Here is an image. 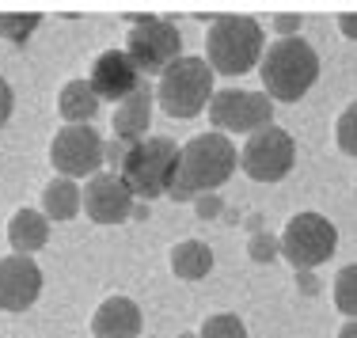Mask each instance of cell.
<instances>
[{"label": "cell", "instance_id": "6da1fadb", "mask_svg": "<svg viewBox=\"0 0 357 338\" xmlns=\"http://www.w3.org/2000/svg\"><path fill=\"white\" fill-rule=\"evenodd\" d=\"M236 164H240V152L236 145L225 137V133H198L194 141H186L183 152H178V171H175V183L167 190V198L175 201H186L194 194H206V190H217L232 179Z\"/></svg>", "mask_w": 357, "mask_h": 338}, {"label": "cell", "instance_id": "7a4b0ae2", "mask_svg": "<svg viewBox=\"0 0 357 338\" xmlns=\"http://www.w3.org/2000/svg\"><path fill=\"white\" fill-rule=\"evenodd\" d=\"M259 76H262V88H266L270 99L296 103V99L316 84L319 54L301 35H296V38H278V42H270L266 54H262Z\"/></svg>", "mask_w": 357, "mask_h": 338}, {"label": "cell", "instance_id": "3957f363", "mask_svg": "<svg viewBox=\"0 0 357 338\" xmlns=\"http://www.w3.org/2000/svg\"><path fill=\"white\" fill-rule=\"evenodd\" d=\"M266 54L262 42V23L251 15H217L209 23V38H206V61L209 69L220 76H243Z\"/></svg>", "mask_w": 357, "mask_h": 338}, {"label": "cell", "instance_id": "277c9868", "mask_svg": "<svg viewBox=\"0 0 357 338\" xmlns=\"http://www.w3.org/2000/svg\"><path fill=\"white\" fill-rule=\"evenodd\" d=\"M178 152L183 148L167 137H144L137 145H130L118 175H122L126 187L133 190V198L152 201V198L172 190L175 171H178Z\"/></svg>", "mask_w": 357, "mask_h": 338}, {"label": "cell", "instance_id": "5b68a950", "mask_svg": "<svg viewBox=\"0 0 357 338\" xmlns=\"http://www.w3.org/2000/svg\"><path fill=\"white\" fill-rule=\"evenodd\" d=\"M156 99L164 107V114L172 118H194L209 107L213 99V69L206 57H178L175 65H167L160 76Z\"/></svg>", "mask_w": 357, "mask_h": 338}, {"label": "cell", "instance_id": "8992f818", "mask_svg": "<svg viewBox=\"0 0 357 338\" xmlns=\"http://www.w3.org/2000/svg\"><path fill=\"white\" fill-rule=\"evenodd\" d=\"M126 54L137 65V72L144 76H164L167 65H175L183 57V38L172 20H160V15H141L133 20L130 38H126Z\"/></svg>", "mask_w": 357, "mask_h": 338}, {"label": "cell", "instance_id": "52a82bcc", "mask_svg": "<svg viewBox=\"0 0 357 338\" xmlns=\"http://www.w3.org/2000/svg\"><path fill=\"white\" fill-rule=\"evenodd\" d=\"M209 122L217 133H259L274 125V99L266 91H240V88H220L209 99Z\"/></svg>", "mask_w": 357, "mask_h": 338}, {"label": "cell", "instance_id": "ba28073f", "mask_svg": "<svg viewBox=\"0 0 357 338\" xmlns=\"http://www.w3.org/2000/svg\"><path fill=\"white\" fill-rule=\"evenodd\" d=\"M282 255L296 270H316L323 266L338 247V228L323 213H296L282 232Z\"/></svg>", "mask_w": 357, "mask_h": 338}, {"label": "cell", "instance_id": "9c48e42d", "mask_svg": "<svg viewBox=\"0 0 357 338\" xmlns=\"http://www.w3.org/2000/svg\"><path fill=\"white\" fill-rule=\"evenodd\" d=\"M103 148L107 141L91 125H65L50 141V164L54 171H61V179H91L103 167Z\"/></svg>", "mask_w": 357, "mask_h": 338}, {"label": "cell", "instance_id": "30bf717a", "mask_svg": "<svg viewBox=\"0 0 357 338\" xmlns=\"http://www.w3.org/2000/svg\"><path fill=\"white\" fill-rule=\"evenodd\" d=\"M296 164V145L285 130L266 125V130L251 133L248 145L240 148V167L255 183H282Z\"/></svg>", "mask_w": 357, "mask_h": 338}, {"label": "cell", "instance_id": "8fae6325", "mask_svg": "<svg viewBox=\"0 0 357 338\" xmlns=\"http://www.w3.org/2000/svg\"><path fill=\"white\" fill-rule=\"evenodd\" d=\"M84 213L96 224H118L133 213V190L126 187L122 175L114 171H99L88 179L84 187Z\"/></svg>", "mask_w": 357, "mask_h": 338}, {"label": "cell", "instance_id": "7c38bea8", "mask_svg": "<svg viewBox=\"0 0 357 338\" xmlns=\"http://www.w3.org/2000/svg\"><path fill=\"white\" fill-rule=\"evenodd\" d=\"M88 84H91V91L99 95V103H103V99L126 103V99H130L144 80H141L137 65L130 61V54H126V49H103V54L91 61Z\"/></svg>", "mask_w": 357, "mask_h": 338}, {"label": "cell", "instance_id": "4fadbf2b", "mask_svg": "<svg viewBox=\"0 0 357 338\" xmlns=\"http://www.w3.org/2000/svg\"><path fill=\"white\" fill-rule=\"evenodd\" d=\"M42 293V270L27 255L0 259V312H27Z\"/></svg>", "mask_w": 357, "mask_h": 338}, {"label": "cell", "instance_id": "5bb4252c", "mask_svg": "<svg viewBox=\"0 0 357 338\" xmlns=\"http://www.w3.org/2000/svg\"><path fill=\"white\" fill-rule=\"evenodd\" d=\"M141 308L130 297H107L91 316L96 338H141Z\"/></svg>", "mask_w": 357, "mask_h": 338}, {"label": "cell", "instance_id": "9a60e30c", "mask_svg": "<svg viewBox=\"0 0 357 338\" xmlns=\"http://www.w3.org/2000/svg\"><path fill=\"white\" fill-rule=\"evenodd\" d=\"M152 99L156 91H149V84H141L126 103H118L114 111V137L126 141V145H137V141L149 137V125H152Z\"/></svg>", "mask_w": 357, "mask_h": 338}, {"label": "cell", "instance_id": "2e32d148", "mask_svg": "<svg viewBox=\"0 0 357 338\" xmlns=\"http://www.w3.org/2000/svg\"><path fill=\"white\" fill-rule=\"evenodd\" d=\"M50 240V217L42 209H15V217L8 221V243L15 255H35L46 247Z\"/></svg>", "mask_w": 357, "mask_h": 338}, {"label": "cell", "instance_id": "e0dca14e", "mask_svg": "<svg viewBox=\"0 0 357 338\" xmlns=\"http://www.w3.org/2000/svg\"><path fill=\"white\" fill-rule=\"evenodd\" d=\"M57 114L65 118V125H91V118L99 114V95L91 91L88 80H69L57 91Z\"/></svg>", "mask_w": 357, "mask_h": 338}, {"label": "cell", "instance_id": "ac0fdd59", "mask_svg": "<svg viewBox=\"0 0 357 338\" xmlns=\"http://www.w3.org/2000/svg\"><path fill=\"white\" fill-rule=\"evenodd\" d=\"M84 209V190L76 187L73 179H50L46 190H42V213L50 217V221H73L76 213Z\"/></svg>", "mask_w": 357, "mask_h": 338}, {"label": "cell", "instance_id": "d6986e66", "mask_svg": "<svg viewBox=\"0 0 357 338\" xmlns=\"http://www.w3.org/2000/svg\"><path fill=\"white\" fill-rule=\"evenodd\" d=\"M172 270L183 282H202V277L213 270V251H209V243H202V240L175 243L172 247Z\"/></svg>", "mask_w": 357, "mask_h": 338}, {"label": "cell", "instance_id": "ffe728a7", "mask_svg": "<svg viewBox=\"0 0 357 338\" xmlns=\"http://www.w3.org/2000/svg\"><path fill=\"white\" fill-rule=\"evenodd\" d=\"M38 23H42V15H15V12H0V38H8V42H15V46H23L31 35L38 31Z\"/></svg>", "mask_w": 357, "mask_h": 338}, {"label": "cell", "instance_id": "44dd1931", "mask_svg": "<svg viewBox=\"0 0 357 338\" xmlns=\"http://www.w3.org/2000/svg\"><path fill=\"white\" fill-rule=\"evenodd\" d=\"M335 304H338L342 316L357 319V263L338 270V277H335Z\"/></svg>", "mask_w": 357, "mask_h": 338}, {"label": "cell", "instance_id": "7402d4cb", "mask_svg": "<svg viewBox=\"0 0 357 338\" xmlns=\"http://www.w3.org/2000/svg\"><path fill=\"white\" fill-rule=\"evenodd\" d=\"M198 338H248V327H243V319L232 316V312H217V316H209L206 323H202Z\"/></svg>", "mask_w": 357, "mask_h": 338}, {"label": "cell", "instance_id": "603a6c76", "mask_svg": "<svg viewBox=\"0 0 357 338\" xmlns=\"http://www.w3.org/2000/svg\"><path fill=\"white\" fill-rule=\"evenodd\" d=\"M335 137H338V148H342L346 156H357V103H350L342 114H338Z\"/></svg>", "mask_w": 357, "mask_h": 338}, {"label": "cell", "instance_id": "cb8c5ba5", "mask_svg": "<svg viewBox=\"0 0 357 338\" xmlns=\"http://www.w3.org/2000/svg\"><path fill=\"white\" fill-rule=\"evenodd\" d=\"M278 251H282V243H278L274 236H255L251 240V259L255 263H270V259H278Z\"/></svg>", "mask_w": 357, "mask_h": 338}, {"label": "cell", "instance_id": "d4e9b609", "mask_svg": "<svg viewBox=\"0 0 357 338\" xmlns=\"http://www.w3.org/2000/svg\"><path fill=\"white\" fill-rule=\"evenodd\" d=\"M126 152H130V145H126V141H110V145L103 148V164H110V171H122V160H126Z\"/></svg>", "mask_w": 357, "mask_h": 338}, {"label": "cell", "instance_id": "484cf974", "mask_svg": "<svg viewBox=\"0 0 357 338\" xmlns=\"http://www.w3.org/2000/svg\"><path fill=\"white\" fill-rule=\"evenodd\" d=\"M12 107H15V95H12V84L0 76V130L8 125V118H12Z\"/></svg>", "mask_w": 357, "mask_h": 338}, {"label": "cell", "instance_id": "4316f807", "mask_svg": "<svg viewBox=\"0 0 357 338\" xmlns=\"http://www.w3.org/2000/svg\"><path fill=\"white\" fill-rule=\"evenodd\" d=\"M274 27L282 31V38H296L301 35V15H278Z\"/></svg>", "mask_w": 357, "mask_h": 338}, {"label": "cell", "instance_id": "83f0119b", "mask_svg": "<svg viewBox=\"0 0 357 338\" xmlns=\"http://www.w3.org/2000/svg\"><path fill=\"white\" fill-rule=\"evenodd\" d=\"M338 27H342V35H346V38H354V42H357V15H354V12L338 15Z\"/></svg>", "mask_w": 357, "mask_h": 338}, {"label": "cell", "instance_id": "f1b7e54d", "mask_svg": "<svg viewBox=\"0 0 357 338\" xmlns=\"http://www.w3.org/2000/svg\"><path fill=\"white\" fill-rule=\"evenodd\" d=\"M338 338H357V319H350V323H346L342 331H338Z\"/></svg>", "mask_w": 357, "mask_h": 338}, {"label": "cell", "instance_id": "f546056e", "mask_svg": "<svg viewBox=\"0 0 357 338\" xmlns=\"http://www.w3.org/2000/svg\"><path fill=\"white\" fill-rule=\"evenodd\" d=\"M183 338H198V335H183Z\"/></svg>", "mask_w": 357, "mask_h": 338}]
</instances>
